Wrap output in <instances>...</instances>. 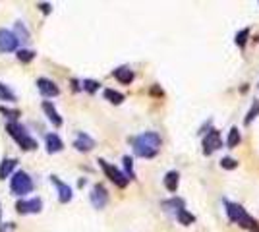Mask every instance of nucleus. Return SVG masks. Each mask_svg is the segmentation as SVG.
<instances>
[{
    "label": "nucleus",
    "instance_id": "obj_10",
    "mask_svg": "<svg viewBox=\"0 0 259 232\" xmlns=\"http://www.w3.org/2000/svg\"><path fill=\"white\" fill-rule=\"evenodd\" d=\"M51 180H52V184L56 186V190H58V199H60V203H70L72 197H74L72 188H70L68 184H64L58 176H51Z\"/></svg>",
    "mask_w": 259,
    "mask_h": 232
},
{
    "label": "nucleus",
    "instance_id": "obj_29",
    "mask_svg": "<svg viewBox=\"0 0 259 232\" xmlns=\"http://www.w3.org/2000/svg\"><path fill=\"white\" fill-rule=\"evenodd\" d=\"M162 207H176V211H178V209H186V207H184V201L178 199V197L168 199V201H162Z\"/></svg>",
    "mask_w": 259,
    "mask_h": 232
},
{
    "label": "nucleus",
    "instance_id": "obj_14",
    "mask_svg": "<svg viewBox=\"0 0 259 232\" xmlns=\"http://www.w3.org/2000/svg\"><path fill=\"white\" fill-rule=\"evenodd\" d=\"M45 145H47V151H49V153H58V151L64 149V141H62L56 134H47Z\"/></svg>",
    "mask_w": 259,
    "mask_h": 232
},
{
    "label": "nucleus",
    "instance_id": "obj_23",
    "mask_svg": "<svg viewBox=\"0 0 259 232\" xmlns=\"http://www.w3.org/2000/svg\"><path fill=\"white\" fill-rule=\"evenodd\" d=\"M122 163H124V169H126V178H128V180H134V178H136V174H134V161H132V157H128V155H126V157H124V159H122Z\"/></svg>",
    "mask_w": 259,
    "mask_h": 232
},
{
    "label": "nucleus",
    "instance_id": "obj_28",
    "mask_svg": "<svg viewBox=\"0 0 259 232\" xmlns=\"http://www.w3.org/2000/svg\"><path fill=\"white\" fill-rule=\"evenodd\" d=\"M99 81H95V79H83V89L87 91V93H95L97 89H99Z\"/></svg>",
    "mask_w": 259,
    "mask_h": 232
},
{
    "label": "nucleus",
    "instance_id": "obj_20",
    "mask_svg": "<svg viewBox=\"0 0 259 232\" xmlns=\"http://www.w3.org/2000/svg\"><path fill=\"white\" fill-rule=\"evenodd\" d=\"M242 141V135H240V130L238 128H232L230 132H228V139H226V145L230 147V149H234V147H238V143Z\"/></svg>",
    "mask_w": 259,
    "mask_h": 232
},
{
    "label": "nucleus",
    "instance_id": "obj_6",
    "mask_svg": "<svg viewBox=\"0 0 259 232\" xmlns=\"http://www.w3.org/2000/svg\"><path fill=\"white\" fill-rule=\"evenodd\" d=\"M220 147H222V139H220L219 130H209L207 135L203 137V153L205 155H213Z\"/></svg>",
    "mask_w": 259,
    "mask_h": 232
},
{
    "label": "nucleus",
    "instance_id": "obj_16",
    "mask_svg": "<svg viewBox=\"0 0 259 232\" xmlns=\"http://www.w3.org/2000/svg\"><path fill=\"white\" fill-rule=\"evenodd\" d=\"M16 167H18V161L16 159H4L0 163V180H6L10 174L16 171Z\"/></svg>",
    "mask_w": 259,
    "mask_h": 232
},
{
    "label": "nucleus",
    "instance_id": "obj_3",
    "mask_svg": "<svg viewBox=\"0 0 259 232\" xmlns=\"http://www.w3.org/2000/svg\"><path fill=\"white\" fill-rule=\"evenodd\" d=\"M6 130H8V134L18 141V145H20L23 151H33V149H37V141L27 134V130H25L21 124L10 122V124L6 126Z\"/></svg>",
    "mask_w": 259,
    "mask_h": 232
},
{
    "label": "nucleus",
    "instance_id": "obj_15",
    "mask_svg": "<svg viewBox=\"0 0 259 232\" xmlns=\"http://www.w3.org/2000/svg\"><path fill=\"white\" fill-rule=\"evenodd\" d=\"M120 83H124V85H130L132 81H134V72L128 68V66H122V68H116L114 70V74H112Z\"/></svg>",
    "mask_w": 259,
    "mask_h": 232
},
{
    "label": "nucleus",
    "instance_id": "obj_1",
    "mask_svg": "<svg viewBox=\"0 0 259 232\" xmlns=\"http://www.w3.org/2000/svg\"><path fill=\"white\" fill-rule=\"evenodd\" d=\"M132 145H134V153L141 159H151L155 157L160 149V135L157 132H145L138 137L132 139Z\"/></svg>",
    "mask_w": 259,
    "mask_h": 232
},
{
    "label": "nucleus",
    "instance_id": "obj_11",
    "mask_svg": "<svg viewBox=\"0 0 259 232\" xmlns=\"http://www.w3.org/2000/svg\"><path fill=\"white\" fill-rule=\"evenodd\" d=\"M37 87H39L41 95H43V97H47V99H51V97H58V95H60L58 85H56L54 81H51V79H47V77H39V79H37Z\"/></svg>",
    "mask_w": 259,
    "mask_h": 232
},
{
    "label": "nucleus",
    "instance_id": "obj_25",
    "mask_svg": "<svg viewBox=\"0 0 259 232\" xmlns=\"http://www.w3.org/2000/svg\"><path fill=\"white\" fill-rule=\"evenodd\" d=\"M258 115H259V101L254 99V105H252L250 113H248V116H246L244 124H246V126H250V124H252V120H256V118H258Z\"/></svg>",
    "mask_w": 259,
    "mask_h": 232
},
{
    "label": "nucleus",
    "instance_id": "obj_2",
    "mask_svg": "<svg viewBox=\"0 0 259 232\" xmlns=\"http://www.w3.org/2000/svg\"><path fill=\"white\" fill-rule=\"evenodd\" d=\"M224 207H226V215H228V219L232 223H236V225H240V227H244L248 231H258L256 219H252L242 205L232 203V201H224Z\"/></svg>",
    "mask_w": 259,
    "mask_h": 232
},
{
    "label": "nucleus",
    "instance_id": "obj_22",
    "mask_svg": "<svg viewBox=\"0 0 259 232\" xmlns=\"http://www.w3.org/2000/svg\"><path fill=\"white\" fill-rule=\"evenodd\" d=\"M0 101H8V103H14L16 101L14 91L8 85H4V83H0Z\"/></svg>",
    "mask_w": 259,
    "mask_h": 232
},
{
    "label": "nucleus",
    "instance_id": "obj_4",
    "mask_svg": "<svg viewBox=\"0 0 259 232\" xmlns=\"http://www.w3.org/2000/svg\"><path fill=\"white\" fill-rule=\"evenodd\" d=\"M10 190L14 195H27L31 190H33V180L29 178V174L23 173V171H18L10 178Z\"/></svg>",
    "mask_w": 259,
    "mask_h": 232
},
{
    "label": "nucleus",
    "instance_id": "obj_7",
    "mask_svg": "<svg viewBox=\"0 0 259 232\" xmlns=\"http://www.w3.org/2000/svg\"><path fill=\"white\" fill-rule=\"evenodd\" d=\"M20 41L10 29H0V53H14L18 49Z\"/></svg>",
    "mask_w": 259,
    "mask_h": 232
},
{
    "label": "nucleus",
    "instance_id": "obj_12",
    "mask_svg": "<svg viewBox=\"0 0 259 232\" xmlns=\"http://www.w3.org/2000/svg\"><path fill=\"white\" fill-rule=\"evenodd\" d=\"M74 147L78 151H81V153H87V151H91L95 147V139L89 137L85 132H80L78 137H76V141H74Z\"/></svg>",
    "mask_w": 259,
    "mask_h": 232
},
{
    "label": "nucleus",
    "instance_id": "obj_9",
    "mask_svg": "<svg viewBox=\"0 0 259 232\" xmlns=\"http://www.w3.org/2000/svg\"><path fill=\"white\" fill-rule=\"evenodd\" d=\"M43 209V201L39 197H33V199H27V201H18L16 203V211L21 213V215H27V213H41Z\"/></svg>",
    "mask_w": 259,
    "mask_h": 232
},
{
    "label": "nucleus",
    "instance_id": "obj_21",
    "mask_svg": "<svg viewBox=\"0 0 259 232\" xmlns=\"http://www.w3.org/2000/svg\"><path fill=\"white\" fill-rule=\"evenodd\" d=\"M104 99L110 101L112 105H120L124 101V95L120 91H114V89H104Z\"/></svg>",
    "mask_w": 259,
    "mask_h": 232
},
{
    "label": "nucleus",
    "instance_id": "obj_5",
    "mask_svg": "<svg viewBox=\"0 0 259 232\" xmlns=\"http://www.w3.org/2000/svg\"><path fill=\"white\" fill-rule=\"evenodd\" d=\"M99 167L103 169V173L108 176V180L110 182H114L118 188H126L128 186V178H126V174L122 173V171H118L114 165H110V163H106L104 159H99Z\"/></svg>",
    "mask_w": 259,
    "mask_h": 232
},
{
    "label": "nucleus",
    "instance_id": "obj_30",
    "mask_svg": "<svg viewBox=\"0 0 259 232\" xmlns=\"http://www.w3.org/2000/svg\"><path fill=\"white\" fill-rule=\"evenodd\" d=\"M0 113L6 115L8 118H18V115H20L18 111H10V109H6V107H0Z\"/></svg>",
    "mask_w": 259,
    "mask_h": 232
},
{
    "label": "nucleus",
    "instance_id": "obj_13",
    "mask_svg": "<svg viewBox=\"0 0 259 232\" xmlns=\"http://www.w3.org/2000/svg\"><path fill=\"white\" fill-rule=\"evenodd\" d=\"M43 111H45V115L51 120V124L54 128H60L62 126V116L58 115V111L54 109V105H52L51 101H43Z\"/></svg>",
    "mask_w": 259,
    "mask_h": 232
},
{
    "label": "nucleus",
    "instance_id": "obj_26",
    "mask_svg": "<svg viewBox=\"0 0 259 232\" xmlns=\"http://www.w3.org/2000/svg\"><path fill=\"white\" fill-rule=\"evenodd\" d=\"M220 167L226 169V171H234V169L238 167V161L232 159V157H222V159H220Z\"/></svg>",
    "mask_w": 259,
    "mask_h": 232
},
{
    "label": "nucleus",
    "instance_id": "obj_17",
    "mask_svg": "<svg viewBox=\"0 0 259 232\" xmlns=\"http://www.w3.org/2000/svg\"><path fill=\"white\" fill-rule=\"evenodd\" d=\"M178 178H180V174L176 173V171H170V173H166V176H164V188L170 193H174L178 190V182H180Z\"/></svg>",
    "mask_w": 259,
    "mask_h": 232
},
{
    "label": "nucleus",
    "instance_id": "obj_24",
    "mask_svg": "<svg viewBox=\"0 0 259 232\" xmlns=\"http://www.w3.org/2000/svg\"><path fill=\"white\" fill-rule=\"evenodd\" d=\"M248 39H250V29L246 27V29H242V31H238L236 33V45L238 47H246V43H248Z\"/></svg>",
    "mask_w": 259,
    "mask_h": 232
},
{
    "label": "nucleus",
    "instance_id": "obj_31",
    "mask_svg": "<svg viewBox=\"0 0 259 232\" xmlns=\"http://www.w3.org/2000/svg\"><path fill=\"white\" fill-rule=\"evenodd\" d=\"M39 8H41V12H45V14H51V4H45V2H41V4H39Z\"/></svg>",
    "mask_w": 259,
    "mask_h": 232
},
{
    "label": "nucleus",
    "instance_id": "obj_8",
    "mask_svg": "<svg viewBox=\"0 0 259 232\" xmlns=\"http://www.w3.org/2000/svg\"><path fill=\"white\" fill-rule=\"evenodd\" d=\"M91 203L95 209H104L108 203V192L103 184H95L91 190Z\"/></svg>",
    "mask_w": 259,
    "mask_h": 232
},
{
    "label": "nucleus",
    "instance_id": "obj_27",
    "mask_svg": "<svg viewBox=\"0 0 259 232\" xmlns=\"http://www.w3.org/2000/svg\"><path fill=\"white\" fill-rule=\"evenodd\" d=\"M16 57H18L20 62H29V60H33L35 53H33V51H27V49H21V51L16 53Z\"/></svg>",
    "mask_w": 259,
    "mask_h": 232
},
{
    "label": "nucleus",
    "instance_id": "obj_19",
    "mask_svg": "<svg viewBox=\"0 0 259 232\" xmlns=\"http://www.w3.org/2000/svg\"><path fill=\"white\" fill-rule=\"evenodd\" d=\"M176 219H178V223L184 225V227H188V225H192V223L196 221V217H194L190 211H186V209H178V211H176Z\"/></svg>",
    "mask_w": 259,
    "mask_h": 232
},
{
    "label": "nucleus",
    "instance_id": "obj_18",
    "mask_svg": "<svg viewBox=\"0 0 259 232\" xmlns=\"http://www.w3.org/2000/svg\"><path fill=\"white\" fill-rule=\"evenodd\" d=\"M14 35L20 43H27L29 41V31L25 29V25L21 21H16V27H14Z\"/></svg>",
    "mask_w": 259,
    "mask_h": 232
}]
</instances>
